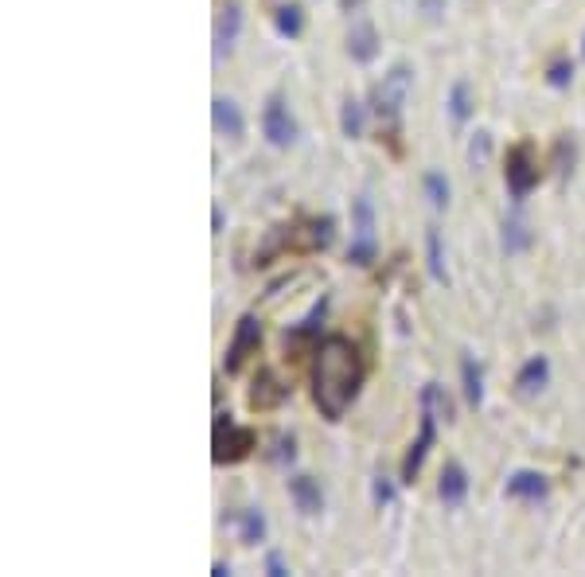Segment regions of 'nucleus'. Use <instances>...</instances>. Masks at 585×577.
<instances>
[{"instance_id":"b1692460","label":"nucleus","mask_w":585,"mask_h":577,"mask_svg":"<svg viewBox=\"0 0 585 577\" xmlns=\"http://www.w3.org/2000/svg\"><path fill=\"white\" fill-rule=\"evenodd\" d=\"M425 254H430V277L433 281H449V273H445V254H441V230L430 227L425 230Z\"/></svg>"},{"instance_id":"f257e3e1","label":"nucleus","mask_w":585,"mask_h":577,"mask_svg":"<svg viewBox=\"0 0 585 577\" xmlns=\"http://www.w3.org/2000/svg\"><path fill=\"white\" fill-rule=\"evenodd\" d=\"M364 387V355L347 336H328L313 359V402L321 418L339 422Z\"/></svg>"},{"instance_id":"6e6552de","label":"nucleus","mask_w":585,"mask_h":577,"mask_svg":"<svg viewBox=\"0 0 585 577\" xmlns=\"http://www.w3.org/2000/svg\"><path fill=\"white\" fill-rule=\"evenodd\" d=\"M262 344V320L247 313L238 320V328H234V336H230V347H227V371L234 375V371H242V363H247L254 351H258Z\"/></svg>"},{"instance_id":"423d86ee","label":"nucleus","mask_w":585,"mask_h":577,"mask_svg":"<svg viewBox=\"0 0 585 577\" xmlns=\"http://www.w3.org/2000/svg\"><path fill=\"white\" fill-rule=\"evenodd\" d=\"M262 133H265V141H270L273 148H289L297 141V121H293V113H289V105H285L281 94H273V98L265 102Z\"/></svg>"},{"instance_id":"7c9ffc66","label":"nucleus","mask_w":585,"mask_h":577,"mask_svg":"<svg viewBox=\"0 0 585 577\" xmlns=\"http://www.w3.org/2000/svg\"><path fill=\"white\" fill-rule=\"evenodd\" d=\"M441 4H445V0H422L425 20H438V16H441Z\"/></svg>"},{"instance_id":"72a5a7b5","label":"nucleus","mask_w":585,"mask_h":577,"mask_svg":"<svg viewBox=\"0 0 585 577\" xmlns=\"http://www.w3.org/2000/svg\"><path fill=\"white\" fill-rule=\"evenodd\" d=\"M581 51H585V44H581Z\"/></svg>"},{"instance_id":"f8f14e48","label":"nucleus","mask_w":585,"mask_h":577,"mask_svg":"<svg viewBox=\"0 0 585 577\" xmlns=\"http://www.w3.org/2000/svg\"><path fill=\"white\" fill-rule=\"evenodd\" d=\"M211 125H215V133L230 137V141H238V137L247 133V117H242L238 102H230V98H215V102H211Z\"/></svg>"},{"instance_id":"f3484780","label":"nucleus","mask_w":585,"mask_h":577,"mask_svg":"<svg viewBox=\"0 0 585 577\" xmlns=\"http://www.w3.org/2000/svg\"><path fill=\"white\" fill-rule=\"evenodd\" d=\"M461 379H464V398L472 410H481L484 406V371H481V363H476L472 355H464L461 359Z\"/></svg>"},{"instance_id":"6ab92c4d","label":"nucleus","mask_w":585,"mask_h":577,"mask_svg":"<svg viewBox=\"0 0 585 577\" xmlns=\"http://www.w3.org/2000/svg\"><path fill=\"white\" fill-rule=\"evenodd\" d=\"M339 130H344L347 141H359V137L367 133V110H364V102H355V98L344 102V110H339Z\"/></svg>"},{"instance_id":"473e14b6","label":"nucleus","mask_w":585,"mask_h":577,"mask_svg":"<svg viewBox=\"0 0 585 577\" xmlns=\"http://www.w3.org/2000/svg\"><path fill=\"white\" fill-rule=\"evenodd\" d=\"M211 227H215V234L222 230V207H215V211H211Z\"/></svg>"},{"instance_id":"4468645a","label":"nucleus","mask_w":585,"mask_h":577,"mask_svg":"<svg viewBox=\"0 0 585 577\" xmlns=\"http://www.w3.org/2000/svg\"><path fill=\"white\" fill-rule=\"evenodd\" d=\"M289 499L301 515H321L324 511V491L313 476H293L289 480Z\"/></svg>"},{"instance_id":"0eeeda50","label":"nucleus","mask_w":585,"mask_h":577,"mask_svg":"<svg viewBox=\"0 0 585 577\" xmlns=\"http://www.w3.org/2000/svg\"><path fill=\"white\" fill-rule=\"evenodd\" d=\"M438 418H441V414L433 410V406L422 402V430H418V441L410 445L406 461H402V484H414V480H418L422 464H425V453L433 448V437H438Z\"/></svg>"},{"instance_id":"1a4fd4ad","label":"nucleus","mask_w":585,"mask_h":577,"mask_svg":"<svg viewBox=\"0 0 585 577\" xmlns=\"http://www.w3.org/2000/svg\"><path fill=\"white\" fill-rule=\"evenodd\" d=\"M504 496H507V499H523V504H542V499L550 496V484H547V476H542V472L519 468V472L507 476Z\"/></svg>"},{"instance_id":"a878e982","label":"nucleus","mask_w":585,"mask_h":577,"mask_svg":"<svg viewBox=\"0 0 585 577\" xmlns=\"http://www.w3.org/2000/svg\"><path fill=\"white\" fill-rule=\"evenodd\" d=\"M238 534H242V542H262L265 539V515L258 507H250V511H242L238 519Z\"/></svg>"},{"instance_id":"39448f33","label":"nucleus","mask_w":585,"mask_h":577,"mask_svg":"<svg viewBox=\"0 0 585 577\" xmlns=\"http://www.w3.org/2000/svg\"><path fill=\"white\" fill-rule=\"evenodd\" d=\"M504 180H507V191L512 199H527L531 188L539 184V160H535V148L531 145H515L507 148V168H504Z\"/></svg>"},{"instance_id":"9b49d317","label":"nucleus","mask_w":585,"mask_h":577,"mask_svg":"<svg viewBox=\"0 0 585 577\" xmlns=\"http://www.w3.org/2000/svg\"><path fill=\"white\" fill-rule=\"evenodd\" d=\"M547 387H550V359L547 355L527 359L515 375V394L519 398H535V394H542Z\"/></svg>"},{"instance_id":"c756f323","label":"nucleus","mask_w":585,"mask_h":577,"mask_svg":"<svg viewBox=\"0 0 585 577\" xmlns=\"http://www.w3.org/2000/svg\"><path fill=\"white\" fill-rule=\"evenodd\" d=\"M293 456H297V448H293V437H281V441H278V453H273V461H278V464H285V461H293Z\"/></svg>"},{"instance_id":"bb28decb","label":"nucleus","mask_w":585,"mask_h":577,"mask_svg":"<svg viewBox=\"0 0 585 577\" xmlns=\"http://www.w3.org/2000/svg\"><path fill=\"white\" fill-rule=\"evenodd\" d=\"M488 160H492V137H488L484 130H476L472 141H468V164H472V168H484Z\"/></svg>"},{"instance_id":"9d476101","label":"nucleus","mask_w":585,"mask_h":577,"mask_svg":"<svg viewBox=\"0 0 585 577\" xmlns=\"http://www.w3.org/2000/svg\"><path fill=\"white\" fill-rule=\"evenodd\" d=\"M238 36H242V8H238V0H227L215 16V59L230 55Z\"/></svg>"},{"instance_id":"2f4dec72","label":"nucleus","mask_w":585,"mask_h":577,"mask_svg":"<svg viewBox=\"0 0 585 577\" xmlns=\"http://www.w3.org/2000/svg\"><path fill=\"white\" fill-rule=\"evenodd\" d=\"M265 570H270L273 577H285V573H289V570H285V562L278 558V554H270V558H265Z\"/></svg>"},{"instance_id":"4be33fe9","label":"nucleus","mask_w":585,"mask_h":577,"mask_svg":"<svg viewBox=\"0 0 585 577\" xmlns=\"http://www.w3.org/2000/svg\"><path fill=\"white\" fill-rule=\"evenodd\" d=\"M527 246H531V230L515 211V215L504 219V254H519V250H527Z\"/></svg>"},{"instance_id":"412c9836","label":"nucleus","mask_w":585,"mask_h":577,"mask_svg":"<svg viewBox=\"0 0 585 577\" xmlns=\"http://www.w3.org/2000/svg\"><path fill=\"white\" fill-rule=\"evenodd\" d=\"M273 28H278L281 39H297L305 31V8L301 4H281L273 13Z\"/></svg>"},{"instance_id":"ddd939ff","label":"nucleus","mask_w":585,"mask_h":577,"mask_svg":"<svg viewBox=\"0 0 585 577\" xmlns=\"http://www.w3.org/2000/svg\"><path fill=\"white\" fill-rule=\"evenodd\" d=\"M347 55L355 59V63H371L379 55V31L371 20H355L347 31Z\"/></svg>"},{"instance_id":"cd10ccee","label":"nucleus","mask_w":585,"mask_h":577,"mask_svg":"<svg viewBox=\"0 0 585 577\" xmlns=\"http://www.w3.org/2000/svg\"><path fill=\"white\" fill-rule=\"evenodd\" d=\"M547 82H550L555 90H566L570 82H573V63H570V59H555V63L547 67Z\"/></svg>"},{"instance_id":"20e7f679","label":"nucleus","mask_w":585,"mask_h":577,"mask_svg":"<svg viewBox=\"0 0 585 577\" xmlns=\"http://www.w3.org/2000/svg\"><path fill=\"white\" fill-rule=\"evenodd\" d=\"M351 215H355V238L347 246V262L351 265H371L379 258V246H375V211H371V199L359 196L351 203Z\"/></svg>"},{"instance_id":"c85d7f7f","label":"nucleus","mask_w":585,"mask_h":577,"mask_svg":"<svg viewBox=\"0 0 585 577\" xmlns=\"http://www.w3.org/2000/svg\"><path fill=\"white\" fill-rule=\"evenodd\" d=\"M390 499H395V488H390V480H387V476H379V480H375V504H379V507H387Z\"/></svg>"},{"instance_id":"a211bd4d","label":"nucleus","mask_w":585,"mask_h":577,"mask_svg":"<svg viewBox=\"0 0 585 577\" xmlns=\"http://www.w3.org/2000/svg\"><path fill=\"white\" fill-rule=\"evenodd\" d=\"M332 238H336V222L328 215L308 219L305 230H301V246H305V250H324V246H332Z\"/></svg>"},{"instance_id":"393cba45","label":"nucleus","mask_w":585,"mask_h":577,"mask_svg":"<svg viewBox=\"0 0 585 577\" xmlns=\"http://www.w3.org/2000/svg\"><path fill=\"white\" fill-rule=\"evenodd\" d=\"M422 188H425V199H430V207L433 211H445L449 207V180H445L441 172H425V180H422Z\"/></svg>"},{"instance_id":"dca6fc26","label":"nucleus","mask_w":585,"mask_h":577,"mask_svg":"<svg viewBox=\"0 0 585 577\" xmlns=\"http://www.w3.org/2000/svg\"><path fill=\"white\" fill-rule=\"evenodd\" d=\"M285 394H289V387H281L273 371H262L258 382H254V390H250V406L254 410H270V406L285 402Z\"/></svg>"},{"instance_id":"f03ea898","label":"nucleus","mask_w":585,"mask_h":577,"mask_svg":"<svg viewBox=\"0 0 585 577\" xmlns=\"http://www.w3.org/2000/svg\"><path fill=\"white\" fill-rule=\"evenodd\" d=\"M410 90H414V71L406 67V63H395L375 87V113L382 117V121H398L402 105L410 102Z\"/></svg>"},{"instance_id":"5701e85b","label":"nucleus","mask_w":585,"mask_h":577,"mask_svg":"<svg viewBox=\"0 0 585 577\" xmlns=\"http://www.w3.org/2000/svg\"><path fill=\"white\" fill-rule=\"evenodd\" d=\"M449 113L456 125H464L468 117H472V87H468L464 79L453 82V90H449Z\"/></svg>"},{"instance_id":"7ed1b4c3","label":"nucleus","mask_w":585,"mask_h":577,"mask_svg":"<svg viewBox=\"0 0 585 577\" xmlns=\"http://www.w3.org/2000/svg\"><path fill=\"white\" fill-rule=\"evenodd\" d=\"M215 453H211V461L215 464H234V461H247L250 448H258V433L247 430V425H234L230 414H219L215 422Z\"/></svg>"},{"instance_id":"aec40b11","label":"nucleus","mask_w":585,"mask_h":577,"mask_svg":"<svg viewBox=\"0 0 585 577\" xmlns=\"http://www.w3.org/2000/svg\"><path fill=\"white\" fill-rule=\"evenodd\" d=\"M324 313H328V297L316 301V308L293 328V332H285V344H305V339H316V332H321V324H324Z\"/></svg>"},{"instance_id":"2eb2a0df","label":"nucleus","mask_w":585,"mask_h":577,"mask_svg":"<svg viewBox=\"0 0 585 577\" xmlns=\"http://www.w3.org/2000/svg\"><path fill=\"white\" fill-rule=\"evenodd\" d=\"M438 496H441L445 507H461V504H464V496H468V476H464V468L456 464V461H449V464L441 468Z\"/></svg>"}]
</instances>
